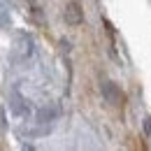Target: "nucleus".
<instances>
[{
  "instance_id": "1",
  "label": "nucleus",
  "mask_w": 151,
  "mask_h": 151,
  "mask_svg": "<svg viewBox=\"0 0 151 151\" xmlns=\"http://www.w3.org/2000/svg\"><path fill=\"white\" fill-rule=\"evenodd\" d=\"M7 23H9V5L0 0V26H7Z\"/></svg>"
}]
</instances>
